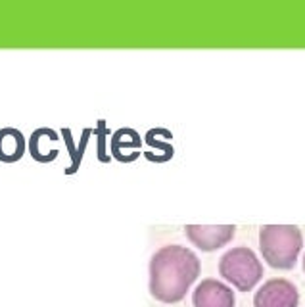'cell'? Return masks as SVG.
<instances>
[{"label":"cell","instance_id":"1","mask_svg":"<svg viewBox=\"0 0 305 307\" xmlns=\"http://www.w3.org/2000/svg\"><path fill=\"white\" fill-rule=\"evenodd\" d=\"M200 276V259L185 246H164L150 261V292L158 301L177 303Z\"/></svg>","mask_w":305,"mask_h":307},{"label":"cell","instance_id":"2","mask_svg":"<svg viewBox=\"0 0 305 307\" xmlns=\"http://www.w3.org/2000/svg\"><path fill=\"white\" fill-rule=\"evenodd\" d=\"M303 246L301 230L294 225H263L259 248L267 263L274 269H292Z\"/></svg>","mask_w":305,"mask_h":307},{"label":"cell","instance_id":"6","mask_svg":"<svg viewBox=\"0 0 305 307\" xmlns=\"http://www.w3.org/2000/svg\"><path fill=\"white\" fill-rule=\"evenodd\" d=\"M194 307H234V292L215 278L202 280L192 294Z\"/></svg>","mask_w":305,"mask_h":307},{"label":"cell","instance_id":"5","mask_svg":"<svg viewBox=\"0 0 305 307\" xmlns=\"http://www.w3.org/2000/svg\"><path fill=\"white\" fill-rule=\"evenodd\" d=\"M234 225H186L188 240L204 252H213L229 244L234 236Z\"/></svg>","mask_w":305,"mask_h":307},{"label":"cell","instance_id":"12","mask_svg":"<svg viewBox=\"0 0 305 307\" xmlns=\"http://www.w3.org/2000/svg\"><path fill=\"white\" fill-rule=\"evenodd\" d=\"M146 142L150 144V146H154V148H160V150H164L165 154V160H169L171 156H173V146L169 142H162V140H156L150 132H146Z\"/></svg>","mask_w":305,"mask_h":307},{"label":"cell","instance_id":"3","mask_svg":"<svg viewBox=\"0 0 305 307\" xmlns=\"http://www.w3.org/2000/svg\"><path fill=\"white\" fill-rule=\"evenodd\" d=\"M219 274L240 292H250L261 280L263 265L250 248H232L219 259Z\"/></svg>","mask_w":305,"mask_h":307},{"label":"cell","instance_id":"4","mask_svg":"<svg viewBox=\"0 0 305 307\" xmlns=\"http://www.w3.org/2000/svg\"><path fill=\"white\" fill-rule=\"evenodd\" d=\"M299 294L286 278H272L255 292L253 307H297Z\"/></svg>","mask_w":305,"mask_h":307},{"label":"cell","instance_id":"10","mask_svg":"<svg viewBox=\"0 0 305 307\" xmlns=\"http://www.w3.org/2000/svg\"><path fill=\"white\" fill-rule=\"evenodd\" d=\"M92 129H83V134H81V140H79V144H75V140H73V134H71V129H67V127H64L62 131H60V134L64 136V140H66V146H67V152H69V156H71V165L67 167L66 175H73V173H77V169H79V165H81V160H83V156H85V150H87V144H88V138H90V134H92Z\"/></svg>","mask_w":305,"mask_h":307},{"label":"cell","instance_id":"8","mask_svg":"<svg viewBox=\"0 0 305 307\" xmlns=\"http://www.w3.org/2000/svg\"><path fill=\"white\" fill-rule=\"evenodd\" d=\"M60 140V132L50 129V127H39L31 132L29 136V142H27V148H29V154L35 162L39 164H50L58 158L60 150L58 148H44V142H56Z\"/></svg>","mask_w":305,"mask_h":307},{"label":"cell","instance_id":"11","mask_svg":"<svg viewBox=\"0 0 305 307\" xmlns=\"http://www.w3.org/2000/svg\"><path fill=\"white\" fill-rule=\"evenodd\" d=\"M96 140H98V160L102 164H108L109 160H111V156L106 152V138H108L111 132L108 131V127H106V121L104 119H98L96 123Z\"/></svg>","mask_w":305,"mask_h":307},{"label":"cell","instance_id":"13","mask_svg":"<svg viewBox=\"0 0 305 307\" xmlns=\"http://www.w3.org/2000/svg\"><path fill=\"white\" fill-rule=\"evenodd\" d=\"M303 271H305V255H303Z\"/></svg>","mask_w":305,"mask_h":307},{"label":"cell","instance_id":"7","mask_svg":"<svg viewBox=\"0 0 305 307\" xmlns=\"http://www.w3.org/2000/svg\"><path fill=\"white\" fill-rule=\"evenodd\" d=\"M142 146V136L138 134V131H134L131 127H121L111 134V156L121 162V164H131L134 160H138L140 156L131 152H140Z\"/></svg>","mask_w":305,"mask_h":307},{"label":"cell","instance_id":"9","mask_svg":"<svg viewBox=\"0 0 305 307\" xmlns=\"http://www.w3.org/2000/svg\"><path fill=\"white\" fill-rule=\"evenodd\" d=\"M25 136L16 127H2L0 129V162L16 164L25 154Z\"/></svg>","mask_w":305,"mask_h":307}]
</instances>
